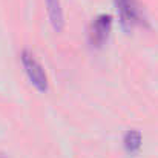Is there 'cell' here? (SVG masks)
<instances>
[{
    "label": "cell",
    "mask_w": 158,
    "mask_h": 158,
    "mask_svg": "<svg viewBox=\"0 0 158 158\" xmlns=\"http://www.w3.org/2000/svg\"><path fill=\"white\" fill-rule=\"evenodd\" d=\"M114 3L118 12L120 25L126 32H131L144 23V14L138 0H114Z\"/></svg>",
    "instance_id": "6da1fadb"
},
{
    "label": "cell",
    "mask_w": 158,
    "mask_h": 158,
    "mask_svg": "<svg viewBox=\"0 0 158 158\" xmlns=\"http://www.w3.org/2000/svg\"><path fill=\"white\" fill-rule=\"evenodd\" d=\"M20 60H22V64H23V69L26 72V77L28 80L31 81V85L40 91V92H46L48 91V75L43 69V66L40 64V61L35 58V55L25 49L22 55H20Z\"/></svg>",
    "instance_id": "7a4b0ae2"
},
{
    "label": "cell",
    "mask_w": 158,
    "mask_h": 158,
    "mask_svg": "<svg viewBox=\"0 0 158 158\" xmlns=\"http://www.w3.org/2000/svg\"><path fill=\"white\" fill-rule=\"evenodd\" d=\"M110 28H112V17L109 14H100L92 20L88 31V42L94 49H100L105 46L110 34Z\"/></svg>",
    "instance_id": "3957f363"
},
{
    "label": "cell",
    "mask_w": 158,
    "mask_h": 158,
    "mask_svg": "<svg viewBox=\"0 0 158 158\" xmlns=\"http://www.w3.org/2000/svg\"><path fill=\"white\" fill-rule=\"evenodd\" d=\"M45 3H46V11L52 29L55 32H61L64 28V15H63L60 0H45Z\"/></svg>",
    "instance_id": "277c9868"
},
{
    "label": "cell",
    "mask_w": 158,
    "mask_h": 158,
    "mask_svg": "<svg viewBox=\"0 0 158 158\" xmlns=\"http://www.w3.org/2000/svg\"><path fill=\"white\" fill-rule=\"evenodd\" d=\"M141 143H143V137L138 131L132 129V131H127L123 137V146H124V151L131 155H135L141 151Z\"/></svg>",
    "instance_id": "5b68a950"
},
{
    "label": "cell",
    "mask_w": 158,
    "mask_h": 158,
    "mask_svg": "<svg viewBox=\"0 0 158 158\" xmlns=\"http://www.w3.org/2000/svg\"><path fill=\"white\" fill-rule=\"evenodd\" d=\"M0 158H5V157H2V155H0Z\"/></svg>",
    "instance_id": "8992f818"
}]
</instances>
